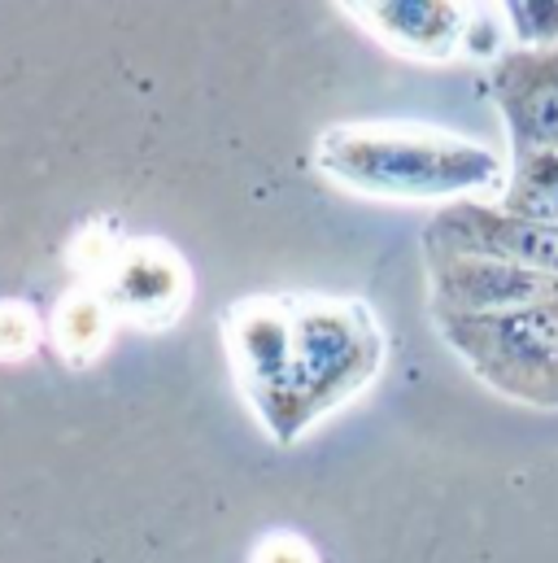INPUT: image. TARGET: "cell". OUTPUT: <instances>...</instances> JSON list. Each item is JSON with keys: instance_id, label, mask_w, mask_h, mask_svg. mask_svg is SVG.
Wrapping results in <instances>:
<instances>
[{"instance_id": "cell-1", "label": "cell", "mask_w": 558, "mask_h": 563, "mask_svg": "<svg viewBox=\"0 0 558 563\" xmlns=\"http://www.w3.org/2000/svg\"><path fill=\"white\" fill-rule=\"evenodd\" d=\"M236 389L279 445L354 402L384 367V328L358 297L258 292L223 310Z\"/></svg>"}, {"instance_id": "cell-2", "label": "cell", "mask_w": 558, "mask_h": 563, "mask_svg": "<svg viewBox=\"0 0 558 563\" xmlns=\"http://www.w3.org/2000/svg\"><path fill=\"white\" fill-rule=\"evenodd\" d=\"M314 166L362 197L380 201H462L502 192L511 166L489 144L418 123H345L314 144Z\"/></svg>"}, {"instance_id": "cell-3", "label": "cell", "mask_w": 558, "mask_h": 563, "mask_svg": "<svg viewBox=\"0 0 558 563\" xmlns=\"http://www.w3.org/2000/svg\"><path fill=\"white\" fill-rule=\"evenodd\" d=\"M440 341L489 389L558 411V301L524 310H432Z\"/></svg>"}, {"instance_id": "cell-4", "label": "cell", "mask_w": 558, "mask_h": 563, "mask_svg": "<svg viewBox=\"0 0 558 563\" xmlns=\"http://www.w3.org/2000/svg\"><path fill=\"white\" fill-rule=\"evenodd\" d=\"M105 297L119 323L140 332L170 328L192 297V272L188 263L157 236H123L110 254V263L88 280Z\"/></svg>"}, {"instance_id": "cell-5", "label": "cell", "mask_w": 558, "mask_h": 563, "mask_svg": "<svg viewBox=\"0 0 558 563\" xmlns=\"http://www.w3.org/2000/svg\"><path fill=\"white\" fill-rule=\"evenodd\" d=\"M423 250L462 254V258H493V263H515V267L558 276V223L520 219V214H506L502 206H484V201L445 206L427 223Z\"/></svg>"}, {"instance_id": "cell-6", "label": "cell", "mask_w": 558, "mask_h": 563, "mask_svg": "<svg viewBox=\"0 0 558 563\" xmlns=\"http://www.w3.org/2000/svg\"><path fill=\"white\" fill-rule=\"evenodd\" d=\"M493 101L511 132V162L558 153V44L502 53L493 66Z\"/></svg>"}, {"instance_id": "cell-7", "label": "cell", "mask_w": 558, "mask_h": 563, "mask_svg": "<svg viewBox=\"0 0 558 563\" xmlns=\"http://www.w3.org/2000/svg\"><path fill=\"white\" fill-rule=\"evenodd\" d=\"M354 13L376 40L406 57H454L467 53V35L480 9L449 4V0H367V4H341Z\"/></svg>"}, {"instance_id": "cell-8", "label": "cell", "mask_w": 558, "mask_h": 563, "mask_svg": "<svg viewBox=\"0 0 558 563\" xmlns=\"http://www.w3.org/2000/svg\"><path fill=\"white\" fill-rule=\"evenodd\" d=\"M114 328H119V319H114V310L105 306V297H101L97 288L79 284V288H70V292L57 301L53 323H48V336H53L57 354H62L70 367H83V363H92V358L110 345V332H114Z\"/></svg>"}, {"instance_id": "cell-9", "label": "cell", "mask_w": 558, "mask_h": 563, "mask_svg": "<svg viewBox=\"0 0 558 563\" xmlns=\"http://www.w3.org/2000/svg\"><path fill=\"white\" fill-rule=\"evenodd\" d=\"M502 210L520 219L558 223V153H533L511 162V179L502 188Z\"/></svg>"}, {"instance_id": "cell-10", "label": "cell", "mask_w": 558, "mask_h": 563, "mask_svg": "<svg viewBox=\"0 0 558 563\" xmlns=\"http://www.w3.org/2000/svg\"><path fill=\"white\" fill-rule=\"evenodd\" d=\"M502 13L520 48H555L558 44V0H511L502 4Z\"/></svg>"}, {"instance_id": "cell-11", "label": "cell", "mask_w": 558, "mask_h": 563, "mask_svg": "<svg viewBox=\"0 0 558 563\" xmlns=\"http://www.w3.org/2000/svg\"><path fill=\"white\" fill-rule=\"evenodd\" d=\"M44 328L26 301H0V363H18L40 345Z\"/></svg>"}, {"instance_id": "cell-12", "label": "cell", "mask_w": 558, "mask_h": 563, "mask_svg": "<svg viewBox=\"0 0 558 563\" xmlns=\"http://www.w3.org/2000/svg\"><path fill=\"white\" fill-rule=\"evenodd\" d=\"M254 563H319V555H314L310 542L297 538V533H271V538L258 542Z\"/></svg>"}]
</instances>
